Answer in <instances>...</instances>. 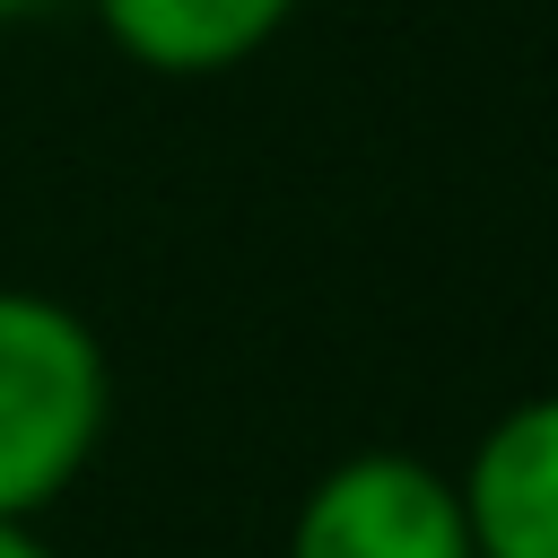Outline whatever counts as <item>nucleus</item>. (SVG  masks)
Instances as JSON below:
<instances>
[{"label":"nucleus","instance_id":"nucleus-4","mask_svg":"<svg viewBox=\"0 0 558 558\" xmlns=\"http://www.w3.org/2000/svg\"><path fill=\"white\" fill-rule=\"evenodd\" d=\"M105 44L157 78H218L244 70L262 44H279V26L296 17V0H87Z\"/></svg>","mask_w":558,"mask_h":558},{"label":"nucleus","instance_id":"nucleus-1","mask_svg":"<svg viewBox=\"0 0 558 558\" xmlns=\"http://www.w3.org/2000/svg\"><path fill=\"white\" fill-rule=\"evenodd\" d=\"M113 418V357L96 323L44 288L0 279V514L44 523L96 462Z\"/></svg>","mask_w":558,"mask_h":558},{"label":"nucleus","instance_id":"nucleus-5","mask_svg":"<svg viewBox=\"0 0 558 558\" xmlns=\"http://www.w3.org/2000/svg\"><path fill=\"white\" fill-rule=\"evenodd\" d=\"M0 558H52V541H44L35 523H17V514H0Z\"/></svg>","mask_w":558,"mask_h":558},{"label":"nucleus","instance_id":"nucleus-3","mask_svg":"<svg viewBox=\"0 0 558 558\" xmlns=\"http://www.w3.org/2000/svg\"><path fill=\"white\" fill-rule=\"evenodd\" d=\"M453 497L480 558H558V392L497 410L453 471Z\"/></svg>","mask_w":558,"mask_h":558},{"label":"nucleus","instance_id":"nucleus-2","mask_svg":"<svg viewBox=\"0 0 558 558\" xmlns=\"http://www.w3.org/2000/svg\"><path fill=\"white\" fill-rule=\"evenodd\" d=\"M279 558H480L453 471L366 445L340 453L331 471H314V488L288 514V549Z\"/></svg>","mask_w":558,"mask_h":558},{"label":"nucleus","instance_id":"nucleus-6","mask_svg":"<svg viewBox=\"0 0 558 558\" xmlns=\"http://www.w3.org/2000/svg\"><path fill=\"white\" fill-rule=\"evenodd\" d=\"M52 9H70V0H0V26H35V17H52Z\"/></svg>","mask_w":558,"mask_h":558}]
</instances>
